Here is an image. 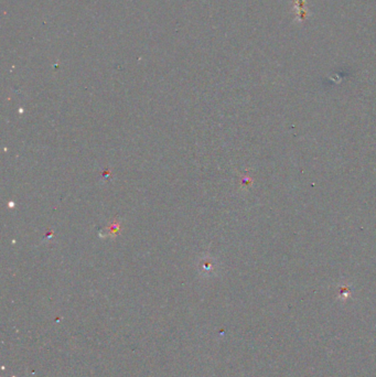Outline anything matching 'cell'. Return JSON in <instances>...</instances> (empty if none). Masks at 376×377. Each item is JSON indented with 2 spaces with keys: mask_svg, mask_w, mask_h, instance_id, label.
<instances>
[{
  "mask_svg": "<svg viewBox=\"0 0 376 377\" xmlns=\"http://www.w3.org/2000/svg\"><path fill=\"white\" fill-rule=\"evenodd\" d=\"M293 12L297 22H303V21H306L308 17L310 16V11L307 7L306 0H294Z\"/></svg>",
  "mask_w": 376,
  "mask_h": 377,
  "instance_id": "obj_1",
  "label": "cell"
},
{
  "mask_svg": "<svg viewBox=\"0 0 376 377\" xmlns=\"http://www.w3.org/2000/svg\"><path fill=\"white\" fill-rule=\"evenodd\" d=\"M352 297V290H351V287L349 285H342L340 287V292H339V299L341 301L345 302L346 300L350 299Z\"/></svg>",
  "mask_w": 376,
  "mask_h": 377,
  "instance_id": "obj_2",
  "label": "cell"
}]
</instances>
